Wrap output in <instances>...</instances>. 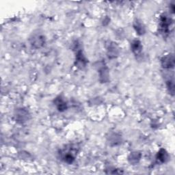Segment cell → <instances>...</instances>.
I'll return each mask as SVG.
<instances>
[{
	"instance_id": "6da1fadb",
	"label": "cell",
	"mask_w": 175,
	"mask_h": 175,
	"mask_svg": "<svg viewBox=\"0 0 175 175\" xmlns=\"http://www.w3.org/2000/svg\"><path fill=\"white\" fill-rule=\"evenodd\" d=\"M172 21L170 18H168L166 16L162 17L160 20V29L163 34H168L169 28L170 27Z\"/></svg>"
},
{
	"instance_id": "7a4b0ae2",
	"label": "cell",
	"mask_w": 175,
	"mask_h": 175,
	"mask_svg": "<svg viewBox=\"0 0 175 175\" xmlns=\"http://www.w3.org/2000/svg\"><path fill=\"white\" fill-rule=\"evenodd\" d=\"M161 64L165 68H169L173 67L174 66V57L173 55H170L163 57L161 60Z\"/></svg>"
},
{
	"instance_id": "3957f363",
	"label": "cell",
	"mask_w": 175,
	"mask_h": 175,
	"mask_svg": "<svg viewBox=\"0 0 175 175\" xmlns=\"http://www.w3.org/2000/svg\"><path fill=\"white\" fill-rule=\"evenodd\" d=\"M131 48L132 51H133L135 54H139L142 51V49L141 42L139 41H134L131 44Z\"/></svg>"
},
{
	"instance_id": "277c9868",
	"label": "cell",
	"mask_w": 175,
	"mask_h": 175,
	"mask_svg": "<svg viewBox=\"0 0 175 175\" xmlns=\"http://www.w3.org/2000/svg\"><path fill=\"white\" fill-rule=\"evenodd\" d=\"M55 105L57 106L58 110L64 111L67 109V103L64 101L62 98H57L55 99Z\"/></svg>"
},
{
	"instance_id": "5b68a950",
	"label": "cell",
	"mask_w": 175,
	"mask_h": 175,
	"mask_svg": "<svg viewBox=\"0 0 175 175\" xmlns=\"http://www.w3.org/2000/svg\"><path fill=\"white\" fill-rule=\"evenodd\" d=\"M157 159L158 161H160L161 163L165 162V161L167 160V159H168V154H167V153L165 150L161 149L160 152L158 153Z\"/></svg>"
},
{
	"instance_id": "8992f818",
	"label": "cell",
	"mask_w": 175,
	"mask_h": 175,
	"mask_svg": "<svg viewBox=\"0 0 175 175\" xmlns=\"http://www.w3.org/2000/svg\"><path fill=\"white\" fill-rule=\"evenodd\" d=\"M76 60H77V62H78V64H80V66L86 65V59H85L84 55L81 51H79L78 53V54H77Z\"/></svg>"
}]
</instances>
